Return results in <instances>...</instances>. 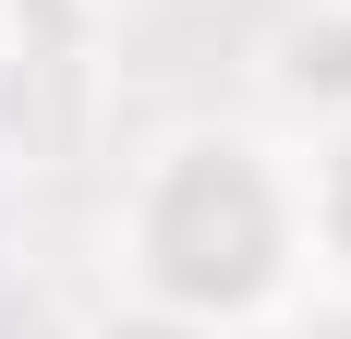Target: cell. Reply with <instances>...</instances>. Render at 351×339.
<instances>
[{"instance_id": "obj_1", "label": "cell", "mask_w": 351, "mask_h": 339, "mask_svg": "<svg viewBox=\"0 0 351 339\" xmlns=\"http://www.w3.org/2000/svg\"><path fill=\"white\" fill-rule=\"evenodd\" d=\"M303 170H279V145L230 134H170L121 194V267L158 315L182 327H254L291 303L303 279Z\"/></svg>"}, {"instance_id": "obj_2", "label": "cell", "mask_w": 351, "mask_h": 339, "mask_svg": "<svg viewBox=\"0 0 351 339\" xmlns=\"http://www.w3.org/2000/svg\"><path fill=\"white\" fill-rule=\"evenodd\" d=\"M303 242H315L327 279H351V121L327 134V158L303 170Z\"/></svg>"}]
</instances>
